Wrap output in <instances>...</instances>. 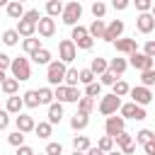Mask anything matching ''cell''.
<instances>
[{
	"mask_svg": "<svg viewBox=\"0 0 155 155\" xmlns=\"http://www.w3.org/2000/svg\"><path fill=\"white\" fill-rule=\"evenodd\" d=\"M10 73L17 82H24L31 78V65H29V58H12L10 63Z\"/></svg>",
	"mask_w": 155,
	"mask_h": 155,
	"instance_id": "obj_1",
	"label": "cell"
},
{
	"mask_svg": "<svg viewBox=\"0 0 155 155\" xmlns=\"http://www.w3.org/2000/svg\"><path fill=\"white\" fill-rule=\"evenodd\" d=\"M65 68H68V65H63L61 61H51V63L46 65V80H48V85H53V87L63 85V75H65Z\"/></svg>",
	"mask_w": 155,
	"mask_h": 155,
	"instance_id": "obj_2",
	"label": "cell"
},
{
	"mask_svg": "<svg viewBox=\"0 0 155 155\" xmlns=\"http://www.w3.org/2000/svg\"><path fill=\"white\" fill-rule=\"evenodd\" d=\"M61 17H63V24H68V27H75L78 24V19L82 17V5L80 2H68V5H63V12H61Z\"/></svg>",
	"mask_w": 155,
	"mask_h": 155,
	"instance_id": "obj_3",
	"label": "cell"
},
{
	"mask_svg": "<svg viewBox=\"0 0 155 155\" xmlns=\"http://www.w3.org/2000/svg\"><path fill=\"white\" fill-rule=\"evenodd\" d=\"M82 94H80V90L78 87H65V85H58L56 90H53V102L58 99V104H63V102H78Z\"/></svg>",
	"mask_w": 155,
	"mask_h": 155,
	"instance_id": "obj_4",
	"label": "cell"
},
{
	"mask_svg": "<svg viewBox=\"0 0 155 155\" xmlns=\"http://www.w3.org/2000/svg\"><path fill=\"white\" fill-rule=\"evenodd\" d=\"M75 56H78L75 44H73L70 39H63V41L58 44V61L65 65V63H73V61H75Z\"/></svg>",
	"mask_w": 155,
	"mask_h": 155,
	"instance_id": "obj_5",
	"label": "cell"
},
{
	"mask_svg": "<svg viewBox=\"0 0 155 155\" xmlns=\"http://www.w3.org/2000/svg\"><path fill=\"white\" fill-rule=\"evenodd\" d=\"M119 107H121V99L114 94H104L99 99V114H104V116H114L119 111Z\"/></svg>",
	"mask_w": 155,
	"mask_h": 155,
	"instance_id": "obj_6",
	"label": "cell"
},
{
	"mask_svg": "<svg viewBox=\"0 0 155 155\" xmlns=\"http://www.w3.org/2000/svg\"><path fill=\"white\" fill-rule=\"evenodd\" d=\"M121 34H124V22H121V19H111V22L104 27L102 39H104V41H109V44H114L116 39H121Z\"/></svg>",
	"mask_w": 155,
	"mask_h": 155,
	"instance_id": "obj_7",
	"label": "cell"
},
{
	"mask_svg": "<svg viewBox=\"0 0 155 155\" xmlns=\"http://www.w3.org/2000/svg\"><path fill=\"white\" fill-rule=\"evenodd\" d=\"M119 111H121V119L126 121V119H136V121H143L148 114H145V109L143 107H136L133 102H128V104H121L119 107Z\"/></svg>",
	"mask_w": 155,
	"mask_h": 155,
	"instance_id": "obj_8",
	"label": "cell"
},
{
	"mask_svg": "<svg viewBox=\"0 0 155 155\" xmlns=\"http://www.w3.org/2000/svg\"><path fill=\"white\" fill-rule=\"evenodd\" d=\"M121 150V155H131V153H136V143H133V138H131V133H126V131H121V133H116L114 138H111Z\"/></svg>",
	"mask_w": 155,
	"mask_h": 155,
	"instance_id": "obj_9",
	"label": "cell"
},
{
	"mask_svg": "<svg viewBox=\"0 0 155 155\" xmlns=\"http://www.w3.org/2000/svg\"><path fill=\"white\" fill-rule=\"evenodd\" d=\"M128 65H133L136 70H153V58H148V56H143L140 51H133L131 56H128V61H126Z\"/></svg>",
	"mask_w": 155,
	"mask_h": 155,
	"instance_id": "obj_10",
	"label": "cell"
},
{
	"mask_svg": "<svg viewBox=\"0 0 155 155\" xmlns=\"http://www.w3.org/2000/svg\"><path fill=\"white\" fill-rule=\"evenodd\" d=\"M128 94L133 97V104H136V107H145V104L153 102V92H150L148 87H140V85H138V87H131Z\"/></svg>",
	"mask_w": 155,
	"mask_h": 155,
	"instance_id": "obj_11",
	"label": "cell"
},
{
	"mask_svg": "<svg viewBox=\"0 0 155 155\" xmlns=\"http://www.w3.org/2000/svg\"><path fill=\"white\" fill-rule=\"evenodd\" d=\"M124 126H126V121H124L121 116H116V114H114V116H107V124H104V131H107V136H109V138H114L116 133H121V131H126Z\"/></svg>",
	"mask_w": 155,
	"mask_h": 155,
	"instance_id": "obj_12",
	"label": "cell"
},
{
	"mask_svg": "<svg viewBox=\"0 0 155 155\" xmlns=\"http://www.w3.org/2000/svg\"><path fill=\"white\" fill-rule=\"evenodd\" d=\"M36 31H39V36L51 39V36L56 34V19H51V17H41V19L36 22Z\"/></svg>",
	"mask_w": 155,
	"mask_h": 155,
	"instance_id": "obj_13",
	"label": "cell"
},
{
	"mask_svg": "<svg viewBox=\"0 0 155 155\" xmlns=\"http://www.w3.org/2000/svg\"><path fill=\"white\" fill-rule=\"evenodd\" d=\"M136 27H138V31H140V34H150V31L155 29V17H153L150 12H145V15H138V19H136Z\"/></svg>",
	"mask_w": 155,
	"mask_h": 155,
	"instance_id": "obj_14",
	"label": "cell"
},
{
	"mask_svg": "<svg viewBox=\"0 0 155 155\" xmlns=\"http://www.w3.org/2000/svg\"><path fill=\"white\" fill-rule=\"evenodd\" d=\"M15 124H17V131H19V133H31L34 126H36V121H34L29 114H17Z\"/></svg>",
	"mask_w": 155,
	"mask_h": 155,
	"instance_id": "obj_15",
	"label": "cell"
},
{
	"mask_svg": "<svg viewBox=\"0 0 155 155\" xmlns=\"http://www.w3.org/2000/svg\"><path fill=\"white\" fill-rule=\"evenodd\" d=\"M114 46H116V53H128V56H131L133 51H138L136 39H116Z\"/></svg>",
	"mask_w": 155,
	"mask_h": 155,
	"instance_id": "obj_16",
	"label": "cell"
},
{
	"mask_svg": "<svg viewBox=\"0 0 155 155\" xmlns=\"http://www.w3.org/2000/svg\"><path fill=\"white\" fill-rule=\"evenodd\" d=\"M15 31H17L19 36L29 39V36H34V34H36V24H31V22H27V19H19V22H17V27H15Z\"/></svg>",
	"mask_w": 155,
	"mask_h": 155,
	"instance_id": "obj_17",
	"label": "cell"
},
{
	"mask_svg": "<svg viewBox=\"0 0 155 155\" xmlns=\"http://www.w3.org/2000/svg\"><path fill=\"white\" fill-rule=\"evenodd\" d=\"M126 68H128L126 58H111V61L107 63V70H109L111 75H124V73H126Z\"/></svg>",
	"mask_w": 155,
	"mask_h": 155,
	"instance_id": "obj_18",
	"label": "cell"
},
{
	"mask_svg": "<svg viewBox=\"0 0 155 155\" xmlns=\"http://www.w3.org/2000/svg\"><path fill=\"white\" fill-rule=\"evenodd\" d=\"M5 10H7V17H10V19H22V15H24V5H22L19 0L7 2V5H5Z\"/></svg>",
	"mask_w": 155,
	"mask_h": 155,
	"instance_id": "obj_19",
	"label": "cell"
},
{
	"mask_svg": "<svg viewBox=\"0 0 155 155\" xmlns=\"http://www.w3.org/2000/svg\"><path fill=\"white\" fill-rule=\"evenodd\" d=\"M61 119H63V104H58V102L48 104V124L51 126L53 124H61Z\"/></svg>",
	"mask_w": 155,
	"mask_h": 155,
	"instance_id": "obj_20",
	"label": "cell"
},
{
	"mask_svg": "<svg viewBox=\"0 0 155 155\" xmlns=\"http://www.w3.org/2000/svg\"><path fill=\"white\" fill-rule=\"evenodd\" d=\"M104 19H94L92 24H90V29H87V36L94 41V39H102V34H104Z\"/></svg>",
	"mask_w": 155,
	"mask_h": 155,
	"instance_id": "obj_21",
	"label": "cell"
},
{
	"mask_svg": "<svg viewBox=\"0 0 155 155\" xmlns=\"http://www.w3.org/2000/svg\"><path fill=\"white\" fill-rule=\"evenodd\" d=\"M22 97L19 94H12V97H7V107H5V111L7 114H22Z\"/></svg>",
	"mask_w": 155,
	"mask_h": 155,
	"instance_id": "obj_22",
	"label": "cell"
},
{
	"mask_svg": "<svg viewBox=\"0 0 155 155\" xmlns=\"http://www.w3.org/2000/svg\"><path fill=\"white\" fill-rule=\"evenodd\" d=\"M107 58H102V56H97V58H92V63H90V70H92V75L97 78V75H102V73H107Z\"/></svg>",
	"mask_w": 155,
	"mask_h": 155,
	"instance_id": "obj_23",
	"label": "cell"
},
{
	"mask_svg": "<svg viewBox=\"0 0 155 155\" xmlns=\"http://www.w3.org/2000/svg\"><path fill=\"white\" fill-rule=\"evenodd\" d=\"M0 90H2L7 97H12V94H17V90H19V82H17L15 78H5V80L0 82Z\"/></svg>",
	"mask_w": 155,
	"mask_h": 155,
	"instance_id": "obj_24",
	"label": "cell"
},
{
	"mask_svg": "<svg viewBox=\"0 0 155 155\" xmlns=\"http://www.w3.org/2000/svg\"><path fill=\"white\" fill-rule=\"evenodd\" d=\"M22 48H24V53L34 56V53L41 48V41H39L36 36H29V39H24V41H22Z\"/></svg>",
	"mask_w": 155,
	"mask_h": 155,
	"instance_id": "obj_25",
	"label": "cell"
},
{
	"mask_svg": "<svg viewBox=\"0 0 155 155\" xmlns=\"http://www.w3.org/2000/svg\"><path fill=\"white\" fill-rule=\"evenodd\" d=\"M22 104H24L27 109H36V107H39V97H36V90H27V92L22 94Z\"/></svg>",
	"mask_w": 155,
	"mask_h": 155,
	"instance_id": "obj_26",
	"label": "cell"
},
{
	"mask_svg": "<svg viewBox=\"0 0 155 155\" xmlns=\"http://www.w3.org/2000/svg\"><path fill=\"white\" fill-rule=\"evenodd\" d=\"M92 109H94V99H90V97H80V99H78V114L90 116Z\"/></svg>",
	"mask_w": 155,
	"mask_h": 155,
	"instance_id": "obj_27",
	"label": "cell"
},
{
	"mask_svg": "<svg viewBox=\"0 0 155 155\" xmlns=\"http://www.w3.org/2000/svg\"><path fill=\"white\" fill-rule=\"evenodd\" d=\"M87 124H90V116H85V114H73V119H70L73 131H82V128H87Z\"/></svg>",
	"mask_w": 155,
	"mask_h": 155,
	"instance_id": "obj_28",
	"label": "cell"
},
{
	"mask_svg": "<svg viewBox=\"0 0 155 155\" xmlns=\"http://www.w3.org/2000/svg\"><path fill=\"white\" fill-rule=\"evenodd\" d=\"M61 12H63V2H61V0H48V2H46V17L53 19V17H58Z\"/></svg>",
	"mask_w": 155,
	"mask_h": 155,
	"instance_id": "obj_29",
	"label": "cell"
},
{
	"mask_svg": "<svg viewBox=\"0 0 155 155\" xmlns=\"http://www.w3.org/2000/svg\"><path fill=\"white\" fill-rule=\"evenodd\" d=\"M31 58H34V63H39V65H48V63H51V51L41 46V48H39Z\"/></svg>",
	"mask_w": 155,
	"mask_h": 155,
	"instance_id": "obj_30",
	"label": "cell"
},
{
	"mask_svg": "<svg viewBox=\"0 0 155 155\" xmlns=\"http://www.w3.org/2000/svg\"><path fill=\"white\" fill-rule=\"evenodd\" d=\"M63 85H65V87H78V68H65Z\"/></svg>",
	"mask_w": 155,
	"mask_h": 155,
	"instance_id": "obj_31",
	"label": "cell"
},
{
	"mask_svg": "<svg viewBox=\"0 0 155 155\" xmlns=\"http://www.w3.org/2000/svg\"><path fill=\"white\" fill-rule=\"evenodd\" d=\"M36 97H39V104H53V90L51 87H41V90H36Z\"/></svg>",
	"mask_w": 155,
	"mask_h": 155,
	"instance_id": "obj_32",
	"label": "cell"
},
{
	"mask_svg": "<svg viewBox=\"0 0 155 155\" xmlns=\"http://www.w3.org/2000/svg\"><path fill=\"white\" fill-rule=\"evenodd\" d=\"M87 148H92L87 136H75V138H73V150H78V153H87Z\"/></svg>",
	"mask_w": 155,
	"mask_h": 155,
	"instance_id": "obj_33",
	"label": "cell"
},
{
	"mask_svg": "<svg viewBox=\"0 0 155 155\" xmlns=\"http://www.w3.org/2000/svg\"><path fill=\"white\" fill-rule=\"evenodd\" d=\"M111 87H114V92H111V94H114V97H119V99H121V97H126V94H128V90H131V87H128V82H124V80H116Z\"/></svg>",
	"mask_w": 155,
	"mask_h": 155,
	"instance_id": "obj_34",
	"label": "cell"
},
{
	"mask_svg": "<svg viewBox=\"0 0 155 155\" xmlns=\"http://www.w3.org/2000/svg\"><path fill=\"white\" fill-rule=\"evenodd\" d=\"M51 128H53V126H51L48 121H39V124L34 126V133H36L39 138H48V136H51Z\"/></svg>",
	"mask_w": 155,
	"mask_h": 155,
	"instance_id": "obj_35",
	"label": "cell"
},
{
	"mask_svg": "<svg viewBox=\"0 0 155 155\" xmlns=\"http://www.w3.org/2000/svg\"><path fill=\"white\" fill-rule=\"evenodd\" d=\"M17 41H19V34H17L15 29H5V31H2V44H5V46H15Z\"/></svg>",
	"mask_w": 155,
	"mask_h": 155,
	"instance_id": "obj_36",
	"label": "cell"
},
{
	"mask_svg": "<svg viewBox=\"0 0 155 155\" xmlns=\"http://www.w3.org/2000/svg\"><path fill=\"white\" fill-rule=\"evenodd\" d=\"M155 85V70H143L140 73V87H153Z\"/></svg>",
	"mask_w": 155,
	"mask_h": 155,
	"instance_id": "obj_37",
	"label": "cell"
},
{
	"mask_svg": "<svg viewBox=\"0 0 155 155\" xmlns=\"http://www.w3.org/2000/svg\"><path fill=\"white\" fill-rule=\"evenodd\" d=\"M85 97H90V99L102 97V85H99V82H90V85H85Z\"/></svg>",
	"mask_w": 155,
	"mask_h": 155,
	"instance_id": "obj_38",
	"label": "cell"
},
{
	"mask_svg": "<svg viewBox=\"0 0 155 155\" xmlns=\"http://www.w3.org/2000/svg\"><path fill=\"white\" fill-rule=\"evenodd\" d=\"M85 36H87V29H85V27H80V24H75V27H73V31H70V41H73V44H78V41H80V39H85Z\"/></svg>",
	"mask_w": 155,
	"mask_h": 155,
	"instance_id": "obj_39",
	"label": "cell"
},
{
	"mask_svg": "<svg viewBox=\"0 0 155 155\" xmlns=\"http://www.w3.org/2000/svg\"><path fill=\"white\" fill-rule=\"evenodd\" d=\"M78 82H82V85H90V82H94V75H92V70H90V68H82V70H78Z\"/></svg>",
	"mask_w": 155,
	"mask_h": 155,
	"instance_id": "obj_40",
	"label": "cell"
},
{
	"mask_svg": "<svg viewBox=\"0 0 155 155\" xmlns=\"http://www.w3.org/2000/svg\"><path fill=\"white\" fill-rule=\"evenodd\" d=\"M153 138H155V136H153L150 128H140V131L136 133V140H133V143L138 145V143H148V140H153Z\"/></svg>",
	"mask_w": 155,
	"mask_h": 155,
	"instance_id": "obj_41",
	"label": "cell"
},
{
	"mask_svg": "<svg viewBox=\"0 0 155 155\" xmlns=\"http://www.w3.org/2000/svg\"><path fill=\"white\" fill-rule=\"evenodd\" d=\"M7 143H10V145H15V148L24 145V133H19V131H12V133L7 136Z\"/></svg>",
	"mask_w": 155,
	"mask_h": 155,
	"instance_id": "obj_42",
	"label": "cell"
},
{
	"mask_svg": "<svg viewBox=\"0 0 155 155\" xmlns=\"http://www.w3.org/2000/svg\"><path fill=\"white\" fill-rule=\"evenodd\" d=\"M22 19H27V22H31V24H36V22L41 19V15H39V10H36V7H31V10H24V15H22Z\"/></svg>",
	"mask_w": 155,
	"mask_h": 155,
	"instance_id": "obj_43",
	"label": "cell"
},
{
	"mask_svg": "<svg viewBox=\"0 0 155 155\" xmlns=\"http://www.w3.org/2000/svg\"><path fill=\"white\" fill-rule=\"evenodd\" d=\"M97 148H99L102 153H109V150H114V140H111L109 136H102L99 143H97Z\"/></svg>",
	"mask_w": 155,
	"mask_h": 155,
	"instance_id": "obj_44",
	"label": "cell"
},
{
	"mask_svg": "<svg viewBox=\"0 0 155 155\" xmlns=\"http://www.w3.org/2000/svg\"><path fill=\"white\" fill-rule=\"evenodd\" d=\"M104 12H107V5H104V2H99V0L92 2V15H94V19H102Z\"/></svg>",
	"mask_w": 155,
	"mask_h": 155,
	"instance_id": "obj_45",
	"label": "cell"
},
{
	"mask_svg": "<svg viewBox=\"0 0 155 155\" xmlns=\"http://www.w3.org/2000/svg\"><path fill=\"white\" fill-rule=\"evenodd\" d=\"M44 155H63V145L61 143H48L46 150H44Z\"/></svg>",
	"mask_w": 155,
	"mask_h": 155,
	"instance_id": "obj_46",
	"label": "cell"
},
{
	"mask_svg": "<svg viewBox=\"0 0 155 155\" xmlns=\"http://www.w3.org/2000/svg\"><path fill=\"white\" fill-rule=\"evenodd\" d=\"M150 7H153V0H136V10H140V15L150 12Z\"/></svg>",
	"mask_w": 155,
	"mask_h": 155,
	"instance_id": "obj_47",
	"label": "cell"
},
{
	"mask_svg": "<svg viewBox=\"0 0 155 155\" xmlns=\"http://www.w3.org/2000/svg\"><path fill=\"white\" fill-rule=\"evenodd\" d=\"M114 82H116V75H111L109 70L99 75V85H114Z\"/></svg>",
	"mask_w": 155,
	"mask_h": 155,
	"instance_id": "obj_48",
	"label": "cell"
},
{
	"mask_svg": "<svg viewBox=\"0 0 155 155\" xmlns=\"http://www.w3.org/2000/svg\"><path fill=\"white\" fill-rule=\"evenodd\" d=\"M143 56H148V58L155 56V41H145V46H143Z\"/></svg>",
	"mask_w": 155,
	"mask_h": 155,
	"instance_id": "obj_49",
	"label": "cell"
},
{
	"mask_svg": "<svg viewBox=\"0 0 155 155\" xmlns=\"http://www.w3.org/2000/svg\"><path fill=\"white\" fill-rule=\"evenodd\" d=\"M10 63H12V58H10L7 53H0V70H2V73L10 68Z\"/></svg>",
	"mask_w": 155,
	"mask_h": 155,
	"instance_id": "obj_50",
	"label": "cell"
},
{
	"mask_svg": "<svg viewBox=\"0 0 155 155\" xmlns=\"http://www.w3.org/2000/svg\"><path fill=\"white\" fill-rule=\"evenodd\" d=\"M7 124H10V114H7L5 109H0V131H5Z\"/></svg>",
	"mask_w": 155,
	"mask_h": 155,
	"instance_id": "obj_51",
	"label": "cell"
},
{
	"mask_svg": "<svg viewBox=\"0 0 155 155\" xmlns=\"http://www.w3.org/2000/svg\"><path fill=\"white\" fill-rule=\"evenodd\" d=\"M143 150H145V155H155V138L148 140V143H143Z\"/></svg>",
	"mask_w": 155,
	"mask_h": 155,
	"instance_id": "obj_52",
	"label": "cell"
},
{
	"mask_svg": "<svg viewBox=\"0 0 155 155\" xmlns=\"http://www.w3.org/2000/svg\"><path fill=\"white\" fill-rule=\"evenodd\" d=\"M17 155H36V153H34L29 145H19V148H17Z\"/></svg>",
	"mask_w": 155,
	"mask_h": 155,
	"instance_id": "obj_53",
	"label": "cell"
},
{
	"mask_svg": "<svg viewBox=\"0 0 155 155\" xmlns=\"http://www.w3.org/2000/svg\"><path fill=\"white\" fill-rule=\"evenodd\" d=\"M128 7V0H114V10H126Z\"/></svg>",
	"mask_w": 155,
	"mask_h": 155,
	"instance_id": "obj_54",
	"label": "cell"
},
{
	"mask_svg": "<svg viewBox=\"0 0 155 155\" xmlns=\"http://www.w3.org/2000/svg\"><path fill=\"white\" fill-rule=\"evenodd\" d=\"M85 155H107V153H102V150L94 145V148H87V153H85Z\"/></svg>",
	"mask_w": 155,
	"mask_h": 155,
	"instance_id": "obj_55",
	"label": "cell"
},
{
	"mask_svg": "<svg viewBox=\"0 0 155 155\" xmlns=\"http://www.w3.org/2000/svg\"><path fill=\"white\" fill-rule=\"evenodd\" d=\"M107 155H121V153H119V150H109Z\"/></svg>",
	"mask_w": 155,
	"mask_h": 155,
	"instance_id": "obj_56",
	"label": "cell"
},
{
	"mask_svg": "<svg viewBox=\"0 0 155 155\" xmlns=\"http://www.w3.org/2000/svg\"><path fill=\"white\" fill-rule=\"evenodd\" d=\"M5 78H7V75H5V73H2V70H0V82H2V80H5Z\"/></svg>",
	"mask_w": 155,
	"mask_h": 155,
	"instance_id": "obj_57",
	"label": "cell"
},
{
	"mask_svg": "<svg viewBox=\"0 0 155 155\" xmlns=\"http://www.w3.org/2000/svg\"><path fill=\"white\" fill-rule=\"evenodd\" d=\"M70 155H85V153H78V150H73V153H70Z\"/></svg>",
	"mask_w": 155,
	"mask_h": 155,
	"instance_id": "obj_58",
	"label": "cell"
},
{
	"mask_svg": "<svg viewBox=\"0 0 155 155\" xmlns=\"http://www.w3.org/2000/svg\"><path fill=\"white\" fill-rule=\"evenodd\" d=\"M2 5H7V2H5V0H0V7H2Z\"/></svg>",
	"mask_w": 155,
	"mask_h": 155,
	"instance_id": "obj_59",
	"label": "cell"
},
{
	"mask_svg": "<svg viewBox=\"0 0 155 155\" xmlns=\"http://www.w3.org/2000/svg\"><path fill=\"white\" fill-rule=\"evenodd\" d=\"M39 155H44V153H39Z\"/></svg>",
	"mask_w": 155,
	"mask_h": 155,
	"instance_id": "obj_60",
	"label": "cell"
}]
</instances>
